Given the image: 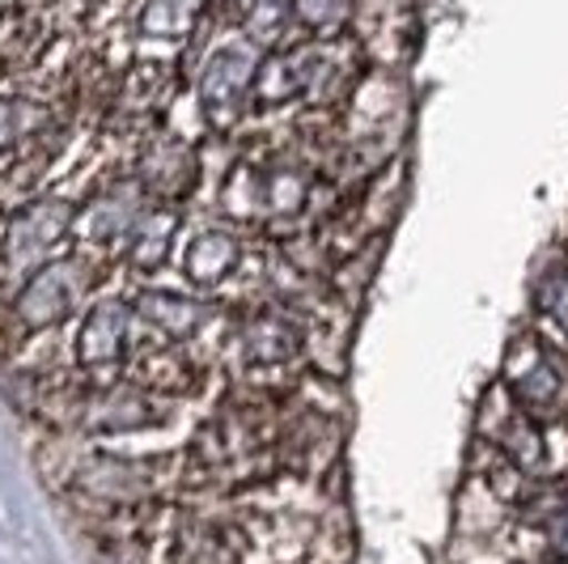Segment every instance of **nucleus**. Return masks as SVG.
I'll list each match as a JSON object with an SVG mask.
<instances>
[{
  "label": "nucleus",
  "instance_id": "obj_2",
  "mask_svg": "<svg viewBox=\"0 0 568 564\" xmlns=\"http://www.w3.org/2000/svg\"><path fill=\"white\" fill-rule=\"evenodd\" d=\"M551 547H556V556H560V561H568V510L551 522Z\"/></svg>",
  "mask_w": 568,
  "mask_h": 564
},
{
  "label": "nucleus",
  "instance_id": "obj_1",
  "mask_svg": "<svg viewBox=\"0 0 568 564\" xmlns=\"http://www.w3.org/2000/svg\"><path fill=\"white\" fill-rule=\"evenodd\" d=\"M535 302H539V314H544L547 323L568 335V272L565 268H551V272L539 276Z\"/></svg>",
  "mask_w": 568,
  "mask_h": 564
}]
</instances>
